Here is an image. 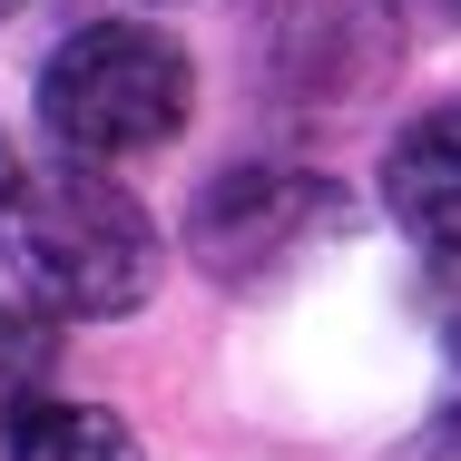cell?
<instances>
[{
    "mask_svg": "<svg viewBox=\"0 0 461 461\" xmlns=\"http://www.w3.org/2000/svg\"><path fill=\"white\" fill-rule=\"evenodd\" d=\"M158 256V216L98 167H20L0 186V266L40 314H138Z\"/></svg>",
    "mask_w": 461,
    "mask_h": 461,
    "instance_id": "1",
    "label": "cell"
},
{
    "mask_svg": "<svg viewBox=\"0 0 461 461\" xmlns=\"http://www.w3.org/2000/svg\"><path fill=\"white\" fill-rule=\"evenodd\" d=\"M196 108V69L158 20H89L40 59V128L69 167L158 158Z\"/></svg>",
    "mask_w": 461,
    "mask_h": 461,
    "instance_id": "2",
    "label": "cell"
},
{
    "mask_svg": "<svg viewBox=\"0 0 461 461\" xmlns=\"http://www.w3.org/2000/svg\"><path fill=\"white\" fill-rule=\"evenodd\" d=\"M344 226V186L314 167H216L186 206V266L206 285H276Z\"/></svg>",
    "mask_w": 461,
    "mask_h": 461,
    "instance_id": "3",
    "label": "cell"
},
{
    "mask_svg": "<svg viewBox=\"0 0 461 461\" xmlns=\"http://www.w3.org/2000/svg\"><path fill=\"white\" fill-rule=\"evenodd\" d=\"M256 50H266V89L276 98H294V108L334 98L344 108V98L393 79L402 20H393V0H266Z\"/></svg>",
    "mask_w": 461,
    "mask_h": 461,
    "instance_id": "4",
    "label": "cell"
},
{
    "mask_svg": "<svg viewBox=\"0 0 461 461\" xmlns=\"http://www.w3.org/2000/svg\"><path fill=\"white\" fill-rule=\"evenodd\" d=\"M383 206L412 246L461 256V98L422 108L393 148H383Z\"/></svg>",
    "mask_w": 461,
    "mask_h": 461,
    "instance_id": "5",
    "label": "cell"
},
{
    "mask_svg": "<svg viewBox=\"0 0 461 461\" xmlns=\"http://www.w3.org/2000/svg\"><path fill=\"white\" fill-rule=\"evenodd\" d=\"M0 461H148V452L98 402H30V412L0 422Z\"/></svg>",
    "mask_w": 461,
    "mask_h": 461,
    "instance_id": "6",
    "label": "cell"
},
{
    "mask_svg": "<svg viewBox=\"0 0 461 461\" xmlns=\"http://www.w3.org/2000/svg\"><path fill=\"white\" fill-rule=\"evenodd\" d=\"M50 364H59L50 324H40L30 304H0V422H10V412H30V402H50V393H40Z\"/></svg>",
    "mask_w": 461,
    "mask_h": 461,
    "instance_id": "7",
    "label": "cell"
},
{
    "mask_svg": "<svg viewBox=\"0 0 461 461\" xmlns=\"http://www.w3.org/2000/svg\"><path fill=\"white\" fill-rule=\"evenodd\" d=\"M393 461H461V402H442V412H432V422H422Z\"/></svg>",
    "mask_w": 461,
    "mask_h": 461,
    "instance_id": "8",
    "label": "cell"
},
{
    "mask_svg": "<svg viewBox=\"0 0 461 461\" xmlns=\"http://www.w3.org/2000/svg\"><path fill=\"white\" fill-rule=\"evenodd\" d=\"M10 177H20V158H10V138H0V186H10Z\"/></svg>",
    "mask_w": 461,
    "mask_h": 461,
    "instance_id": "9",
    "label": "cell"
},
{
    "mask_svg": "<svg viewBox=\"0 0 461 461\" xmlns=\"http://www.w3.org/2000/svg\"><path fill=\"white\" fill-rule=\"evenodd\" d=\"M0 10H20V0H0Z\"/></svg>",
    "mask_w": 461,
    "mask_h": 461,
    "instance_id": "10",
    "label": "cell"
},
{
    "mask_svg": "<svg viewBox=\"0 0 461 461\" xmlns=\"http://www.w3.org/2000/svg\"><path fill=\"white\" fill-rule=\"evenodd\" d=\"M452 10H461V0H452Z\"/></svg>",
    "mask_w": 461,
    "mask_h": 461,
    "instance_id": "11",
    "label": "cell"
}]
</instances>
